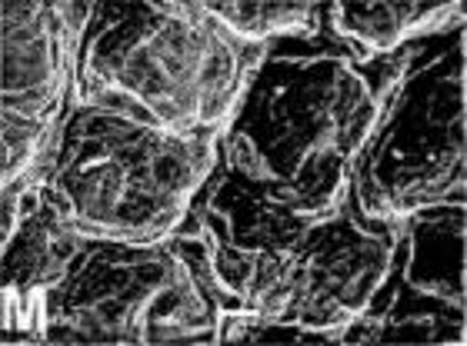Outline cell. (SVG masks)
<instances>
[{
	"label": "cell",
	"instance_id": "cell-1",
	"mask_svg": "<svg viewBox=\"0 0 467 346\" xmlns=\"http://www.w3.org/2000/svg\"><path fill=\"white\" fill-rule=\"evenodd\" d=\"M360 64L368 60L321 54L287 60L274 84L251 77L221 134L227 170L257 183L297 217L321 223L344 210L360 154L378 127L390 90L408 70L384 67L378 80Z\"/></svg>",
	"mask_w": 467,
	"mask_h": 346
},
{
	"label": "cell",
	"instance_id": "cell-2",
	"mask_svg": "<svg viewBox=\"0 0 467 346\" xmlns=\"http://www.w3.org/2000/svg\"><path fill=\"white\" fill-rule=\"evenodd\" d=\"M267 50L231 37L201 4H127L90 17L70 97L130 110L171 134H224Z\"/></svg>",
	"mask_w": 467,
	"mask_h": 346
},
{
	"label": "cell",
	"instance_id": "cell-3",
	"mask_svg": "<svg viewBox=\"0 0 467 346\" xmlns=\"http://www.w3.org/2000/svg\"><path fill=\"white\" fill-rule=\"evenodd\" d=\"M221 167V130L171 134L110 104H74L64 114L44 203L84 240H171Z\"/></svg>",
	"mask_w": 467,
	"mask_h": 346
},
{
	"label": "cell",
	"instance_id": "cell-4",
	"mask_svg": "<svg viewBox=\"0 0 467 346\" xmlns=\"http://www.w3.org/2000/svg\"><path fill=\"white\" fill-rule=\"evenodd\" d=\"M94 4H4V110L64 114Z\"/></svg>",
	"mask_w": 467,
	"mask_h": 346
},
{
	"label": "cell",
	"instance_id": "cell-5",
	"mask_svg": "<svg viewBox=\"0 0 467 346\" xmlns=\"http://www.w3.org/2000/svg\"><path fill=\"white\" fill-rule=\"evenodd\" d=\"M461 4H331V34L344 47L354 50L358 60L384 57L390 50H400L410 40L431 37L461 20Z\"/></svg>",
	"mask_w": 467,
	"mask_h": 346
},
{
	"label": "cell",
	"instance_id": "cell-6",
	"mask_svg": "<svg viewBox=\"0 0 467 346\" xmlns=\"http://www.w3.org/2000/svg\"><path fill=\"white\" fill-rule=\"evenodd\" d=\"M214 24L241 44H271V40H314L321 30L317 4H201Z\"/></svg>",
	"mask_w": 467,
	"mask_h": 346
}]
</instances>
